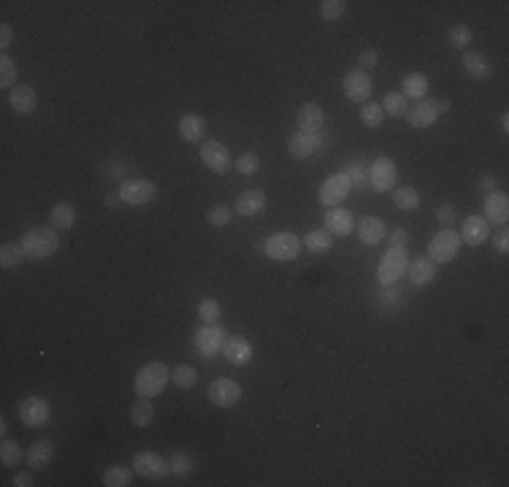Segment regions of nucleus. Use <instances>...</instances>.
<instances>
[{"mask_svg":"<svg viewBox=\"0 0 509 487\" xmlns=\"http://www.w3.org/2000/svg\"><path fill=\"white\" fill-rule=\"evenodd\" d=\"M501 130H504V133H507V130H509V117H507V114L501 117Z\"/></svg>","mask_w":509,"mask_h":487,"instance_id":"nucleus-58","label":"nucleus"},{"mask_svg":"<svg viewBox=\"0 0 509 487\" xmlns=\"http://www.w3.org/2000/svg\"><path fill=\"white\" fill-rule=\"evenodd\" d=\"M436 219H439L442 227H450V225L455 222V206H453V203L439 206V209H436Z\"/></svg>","mask_w":509,"mask_h":487,"instance_id":"nucleus-48","label":"nucleus"},{"mask_svg":"<svg viewBox=\"0 0 509 487\" xmlns=\"http://www.w3.org/2000/svg\"><path fill=\"white\" fill-rule=\"evenodd\" d=\"M301 246H304V241H301L296 233L280 230V233H274V236H268V239L263 241V252H266L271 260H277V263H287V260H296V257H298Z\"/></svg>","mask_w":509,"mask_h":487,"instance_id":"nucleus-3","label":"nucleus"},{"mask_svg":"<svg viewBox=\"0 0 509 487\" xmlns=\"http://www.w3.org/2000/svg\"><path fill=\"white\" fill-rule=\"evenodd\" d=\"M393 203L401 209V211H414L420 206V193L414 187H396L393 190Z\"/></svg>","mask_w":509,"mask_h":487,"instance_id":"nucleus-36","label":"nucleus"},{"mask_svg":"<svg viewBox=\"0 0 509 487\" xmlns=\"http://www.w3.org/2000/svg\"><path fill=\"white\" fill-rule=\"evenodd\" d=\"M380 303L385 306V309H393L396 303H398V290L393 287V285H385L380 292Z\"/></svg>","mask_w":509,"mask_h":487,"instance_id":"nucleus-50","label":"nucleus"},{"mask_svg":"<svg viewBox=\"0 0 509 487\" xmlns=\"http://www.w3.org/2000/svg\"><path fill=\"white\" fill-rule=\"evenodd\" d=\"M460 241L471 244V246H480L487 241L490 236V222H485V217H469L460 227Z\"/></svg>","mask_w":509,"mask_h":487,"instance_id":"nucleus-20","label":"nucleus"},{"mask_svg":"<svg viewBox=\"0 0 509 487\" xmlns=\"http://www.w3.org/2000/svg\"><path fill=\"white\" fill-rule=\"evenodd\" d=\"M350 190H353V184H350L347 173L339 170V173H331V176L323 182L317 198H320V203H323L325 209H333V206H341V200L350 195Z\"/></svg>","mask_w":509,"mask_h":487,"instance_id":"nucleus-7","label":"nucleus"},{"mask_svg":"<svg viewBox=\"0 0 509 487\" xmlns=\"http://www.w3.org/2000/svg\"><path fill=\"white\" fill-rule=\"evenodd\" d=\"M220 314H223V309H220V303H217L214 298L201 301V306H198V317L204 319L206 325H217V322H220Z\"/></svg>","mask_w":509,"mask_h":487,"instance_id":"nucleus-43","label":"nucleus"},{"mask_svg":"<svg viewBox=\"0 0 509 487\" xmlns=\"http://www.w3.org/2000/svg\"><path fill=\"white\" fill-rule=\"evenodd\" d=\"M11 41H14V27L8 22H3L0 24V49H8Z\"/></svg>","mask_w":509,"mask_h":487,"instance_id":"nucleus-52","label":"nucleus"},{"mask_svg":"<svg viewBox=\"0 0 509 487\" xmlns=\"http://www.w3.org/2000/svg\"><path fill=\"white\" fill-rule=\"evenodd\" d=\"M407 276L414 287H426V285H431L433 276H436L433 260L431 257H417L414 263H409L407 266Z\"/></svg>","mask_w":509,"mask_h":487,"instance_id":"nucleus-22","label":"nucleus"},{"mask_svg":"<svg viewBox=\"0 0 509 487\" xmlns=\"http://www.w3.org/2000/svg\"><path fill=\"white\" fill-rule=\"evenodd\" d=\"M341 90H344V95L350 97V100H355V103L369 100V95H371V76H369V71L355 68V71L344 73Z\"/></svg>","mask_w":509,"mask_h":487,"instance_id":"nucleus-13","label":"nucleus"},{"mask_svg":"<svg viewBox=\"0 0 509 487\" xmlns=\"http://www.w3.org/2000/svg\"><path fill=\"white\" fill-rule=\"evenodd\" d=\"M396 179H398V170H396V163L390 157H377L369 168V184L371 190L377 193H387L396 187Z\"/></svg>","mask_w":509,"mask_h":487,"instance_id":"nucleus-9","label":"nucleus"},{"mask_svg":"<svg viewBox=\"0 0 509 487\" xmlns=\"http://www.w3.org/2000/svg\"><path fill=\"white\" fill-rule=\"evenodd\" d=\"M304 246L314 255H325L333 246V239L328 230H309L304 236Z\"/></svg>","mask_w":509,"mask_h":487,"instance_id":"nucleus-32","label":"nucleus"},{"mask_svg":"<svg viewBox=\"0 0 509 487\" xmlns=\"http://www.w3.org/2000/svg\"><path fill=\"white\" fill-rule=\"evenodd\" d=\"M463 68L471 79H490L493 76V63L480 51H466L463 54Z\"/></svg>","mask_w":509,"mask_h":487,"instance_id":"nucleus-26","label":"nucleus"},{"mask_svg":"<svg viewBox=\"0 0 509 487\" xmlns=\"http://www.w3.org/2000/svg\"><path fill=\"white\" fill-rule=\"evenodd\" d=\"M19 420L25 422L27 428H41V425H47L51 417V406L44 401V398H38V395H30L25 398L22 404H19Z\"/></svg>","mask_w":509,"mask_h":487,"instance_id":"nucleus-10","label":"nucleus"},{"mask_svg":"<svg viewBox=\"0 0 509 487\" xmlns=\"http://www.w3.org/2000/svg\"><path fill=\"white\" fill-rule=\"evenodd\" d=\"M171 382L181 390L195 388V382H198V371H195L193 365H177V368L171 371Z\"/></svg>","mask_w":509,"mask_h":487,"instance_id":"nucleus-38","label":"nucleus"},{"mask_svg":"<svg viewBox=\"0 0 509 487\" xmlns=\"http://www.w3.org/2000/svg\"><path fill=\"white\" fill-rule=\"evenodd\" d=\"M168 465H171V474L184 477V474H190V471H193V458H190L187 452H177V455H171V458H168Z\"/></svg>","mask_w":509,"mask_h":487,"instance_id":"nucleus-47","label":"nucleus"},{"mask_svg":"<svg viewBox=\"0 0 509 487\" xmlns=\"http://www.w3.org/2000/svg\"><path fill=\"white\" fill-rule=\"evenodd\" d=\"M133 471L144 479H152V482H160L171 474V465L165 458H160L157 452H150V449H141L136 458H133Z\"/></svg>","mask_w":509,"mask_h":487,"instance_id":"nucleus-6","label":"nucleus"},{"mask_svg":"<svg viewBox=\"0 0 509 487\" xmlns=\"http://www.w3.org/2000/svg\"><path fill=\"white\" fill-rule=\"evenodd\" d=\"M382 111L390 114V117H396V120H404L409 114V103L407 97H404V93H387L385 103H382Z\"/></svg>","mask_w":509,"mask_h":487,"instance_id":"nucleus-33","label":"nucleus"},{"mask_svg":"<svg viewBox=\"0 0 509 487\" xmlns=\"http://www.w3.org/2000/svg\"><path fill=\"white\" fill-rule=\"evenodd\" d=\"M233 168L239 170L241 176H252V173H257V168H260V157H257L255 152H244V154L236 157Z\"/></svg>","mask_w":509,"mask_h":487,"instance_id":"nucleus-42","label":"nucleus"},{"mask_svg":"<svg viewBox=\"0 0 509 487\" xmlns=\"http://www.w3.org/2000/svg\"><path fill=\"white\" fill-rule=\"evenodd\" d=\"M168 376H171L168 365L154 360V363H147L144 368H138L133 388L138 392V398H154V395H160L163 388L168 385Z\"/></svg>","mask_w":509,"mask_h":487,"instance_id":"nucleus-2","label":"nucleus"},{"mask_svg":"<svg viewBox=\"0 0 509 487\" xmlns=\"http://www.w3.org/2000/svg\"><path fill=\"white\" fill-rule=\"evenodd\" d=\"M493 187H496V182H493L490 176H485V179H483V190H485V193H487V195H490V193H496Z\"/></svg>","mask_w":509,"mask_h":487,"instance_id":"nucleus-55","label":"nucleus"},{"mask_svg":"<svg viewBox=\"0 0 509 487\" xmlns=\"http://www.w3.org/2000/svg\"><path fill=\"white\" fill-rule=\"evenodd\" d=\"M117 203H120V193H117V195H114V193L106 195V206H111V209H114Z\"/></svg>","mask_w":509,"mask_h":487,"instance_id":"nucleus-57","label":"nucleus"},{"mask_svg":"<svg viewBox=\"0 0 509 487\" xmlns=\"http://www.w3.org/2000/svg\"><path fill=\"white\" fill-rule=\"evenodd\" d=\"M325 230L331 236H350L355 230V219H353V211L344 209V206H333L325 211Z\"/></svg>","mask_w":509,"mask_h":487,"instance_id":"nucleus-14","label":"nucleus"},{"mask_svg":"<svg viewBox=\"0 0 509 487\" xmlns=\"http://www.w3.org/2000/svg\"><path fill=\"white\" fill-rule=\"evenodd\" d=\"M460 252V236L453 227H442L428 244V257L433 263H450Z\"/></svg>","mask_w":509,"mask_h":487,"instance_id":"nucleus-5","label":"nucleus"},{"mask_svg":"<svg viewBox=\"0 0 509 487\" xmlns=\"http://www.w3.org/2000/svg\"><path fill=\"white\" fill-rule=\"evenodd\" d=\"M377 60H380L377 49H363V51H360V57H357V63H360V71H371V68L377 65Z\"/></svg>","mask_w":509,"mask_h":487,"instance_id":"nucleus-49","label":"nucleus"},{"mask_svg":"<svg viewBox=\"0 0 509 487\" xmlns=\"http://www.w3.org/2000/svg\"><path fill=\"white\" fill-rule=\"evenodd\" d=\"M154 195H157V187L150 179H127L120 187V200L127 206H147L154 200Z\"/></svg>","mask_w":509,"mask_h":487,"instance_id":"nucleus-8","label":"nucleus"},{"mask_svg":"<svg viewBox=\"0 0 509 487\" xmlns=\"http://www.w3.org/2000/svg\"><path fill=\"white\" fill-rule=\"evenodd\" d=\"M471 38H474V33H471V27H466V24H453L450 33H447V41H450V47L453 49L471 47Z\"/></svg>","mask_w":509,"mask_h":487,"instance_id":"nucleus-40","label":"nucleus"},{"mask_svg":"<svg viewBox=\"0 0 509 487\" xmlns=\"http://www.w3.org/2000/svg\"><path fill=\"white\" fill-rule=\"evenodd\" d=\"M17 63L3 51V57H0V87L3 90H14L17 87Z\"/></svg>","mask_w":509,"mask_h":487,"instance_id":"nucleus-37","label":"nucleus"},{"mask_svg":"<svg viewBox=\"0 0 509 487\" xmlns=\"http://www.w3.org/2000/svg\"><path fill=\"white\" fill-rule=\"evenodd\" d=\"M152 417H154L152 398H138V401L130 406V420H133L136 428H147V425L152 422Z\"/></svg>","mask_w":509,"mask_h":487,"instance_id":"nucleus-31","label":"nucleus"},{"mask_svg":"<svg viewBox=\"0 0 509 487\" xmlns=\"http://www.w3.org/2000/svg\"><path fill=\"white\" fill-rule=\"evenodd\" d=\"M49 222H51V227H57V230H71L74 222H76V209H74L71 203L60 200V203L51 209Z\"/></svg>","mask_w":509,"mask_h":487,"instance_id":"nucleus-27","label":"nucleus"},{"mask_svg":"<svg viewBox=\"0 0 509 487\" xmlns=\"http://www.w3.org/2000/svg\"><path fill=\"white\" fill-rule=\"evenodd\" d=\"M8 103H11V109H14L17 114H30V111L35 109L38 97H35V90H33V87L17 84V87L11 90V95H8Z\"/></svg>","mask_w":509,"mask_h":487,"instance_id":"nucleus-25","label":"nucleus"},{"mask_svg":"<svg viewBox=\"0 0 509 487\" xmlns=\"http://www.w3.org/2000/svg\"><path fill=\"white\" fill-rule=\"evenodd\" d=\"M287 152L296 157V160H309L312 152H314V144H312V136H306L301 130H296L290 138H287Z\"/></svg>","mask_w":509,"mask_h":487,"instance_id":"nucleus-30","label":"nucleus"},{"mask_svg":"<svg viewBox=\"0 0 509 487\" xmlns=\"http://www.w3.org/2000/svg\"><path fill=\"white\" fill-rule=\"evenodd\" d=\"M439 117H442V114H439V106H436V100H431V97L426 100V97H423V100H417V103L409 109L407 122L412 125V127H417V130H420V127H428V125H433V122L439 120Z\"/></svg>","mask_w":509,"mask_h":487,"instance_id":"nucleus-15","label":"nucleus"},{"mask_svg":"<svg viewBox=\"0 0 509 487\" xmlns=\"http://www.w3.org/2000/svg\"><path fill=\"white\" fill-rule=\"evenodd\" d=\"M133 479V468L127 465H111L103 471V485L106 487H127Z\"/></svg>","mask_w":509,"mask_h":487,"instance_id":"nucleus-34","label":"nucleus"},{"mask_svg":"<svg viewBox=\"0 0 509 487\" xmlns=\"http://www.w3.org/2000/svg\"><path fill=\"white\" fill-rule=\"evenodd\" d=\"M223 344H225V333L217 325H206L204 330L195 333V346H198V352L206 355V358H214L223 349Z\"/></svg>","mask_w":509,"mask_h":487,"instance_id":"nucleus-16","label":"nucleus"},{"mask_svg":"<svg viewBox=\"0 0 509 487\" xmlns=\"http://www.w3.org/2000/svg\"><path fill=\"white\" fill-rule=\"evenodd\" d=\"M209 401L214 406H223V409H230L241 401V385L233 382V379H214L209 385Z\"/></svg>","mask_w":509,"mask_h":487,"instance_id":"nucleus-12","label":"nucleus"},{"mask_svg":"<svg viewBox=\"0 0 509 487\" xmlns=\"http://www.w3.org/2000/svg\"><path fill=\"white\" fill-rule=\"evenodd\" d=\"M296 120H298V130L306 133V136H312V133H320V130H323L325 111H323L317 103H304V106L298 109Z\"/></svg>","mask_w":509,"mask_h":487,"instance_id":"nucleus-17","label":"nucleus"},{"mask_svg":"<svg viewBox=\"0 0 509 487\" xmlns=\"http://www.w3.org/2000/svg\"><path fill=\"white\" fill-rule=\"evenodd\" d=\"M206 120L201 114H184L181 120H179V136L184 138V141H190V144H195V141H201L206 136Z\"/></svg>","mask_w":509,"mask_h":487,"instance_id":"nucleus-23","label":"nucleus"},{"mask_svg":"<svg viewBox=\"0 0 509 487\" xmlns=\"http://www.w3.org/2000/svg\"><path fill=\"white\" fill-rule=\"evenodd\" d=\"M51 458H54V447H51V441H35V444L27 449L25 461L30 463V468H47Z\"/></svg>","mask_w":509,"mask_h":487,"instance_id":"nucleus-29","label":"nucleus"},{"mask_svg":"<svg viewBox=\"0 0 509 487\" xmlns=\"http://www.w3.org/2000/svg\"><path fill=\"white\" fill-rule=\"evenodd\" d=\"M436 106H439V114H447V111L453 109V103H450V100H436Z\"/></svg>","mask_w":509,"mask_h":487,"instance_id":"nucleus-56","label":"nucleus"},{"mask_svg":"<svg viewBox=\"0 0 509 487\" xmlns=\"http://www.w3.org/2000/svg\"><path fill=\"white\" fill-rule=\"evenodd\" d=\"M201 160L211 173H228L230 166H233L228 146L220 144V141H204L201 144Z\"/></svg>","mask_w":509,"mask_h":487,"instance_id":"nucleus-11","label":"nucleus"},{"mask_svg":"<svg viewBox=\"0 0 509 487\" xmlns=\"http://www.w3.org/2000/svg\"><path fill=\"white\" fill-rule=\"evenodd\" d=\"M401 93L404 97H414V100H423L426 93H428V76H423V73H407L404 76V84H401Z\"/></svg>","mask_w":509,"mask_h":487,"instance_id":"nucleus-28","label":"nucleus"},{"mask_svg":"<svg viewBox=\"0 0 509 487\" xmlns=\"http://www.w3.org/2000/svg\"><path fill=\"white\" fill-rule=\"evenodd\" d=\"M19 244H22L27 257L47 260V257H51V255L60 249V236H57V227H51V225H38V227H30Z\"/></svg>","mask_w":509,"mask_h":487,"instance_id":"nucleus-1","label":"nucleus"},{"mask_svg":"<svg viewBox=\"0 0 509 487\" xmlns=\"http://www.w3.org/2000/svg\"><path fill=\"white\" fill-rule=\"evenodd\" d=\"M407 266H409L407 246H387L380 260V271H377L382 287L385 285H396L407 273Z\"/></svg>","mask_w":509,"mask_h":487,"instance_id":"nucleus-4","label":"nucleus"},{"mask_svg":"<svg viewBox=\"0 0 509 487\" xmlns=\"http://www.w3.org/2000/svg\"><path fill=\"white\" fill-rule=\"evenodd\" d=\"M357 236H360V244L377 246L385 239V222L380 217H363L357 225Z\"/></svg>","mask_w":509,"mask_h":487,"instance_id":"nucleus-24","label":"nucleus"},{"mask_svg":"<svg viewBox=\"0 0 509 487\" xmlns=\"http://www.w3.org/2000/svg\"><path fill=\"white\" fill-rule=\"evenodd\" d=\"M266 209V193L263 190H244L236 198V214L241 217H255Z\"/></svg>","mask_w":509,"mask_h":487,"instance_id":"nucleus-21","label":"nucleus"},{"mask_svg":"<svg viewBox=\"0 0 509 487\" xmlns=\"http://www.w3.org/2000/svg\"><path fill=\"white\" fill-rule=\"evenodd\" d=\"M223 352H225L228 363L233 365H247L252 360V344L244 339V336H230V339H225Z\"/></svg>","mask_w":509,"mask_h":487,"instance_id":"nucleus-19","label":"nucleus"},{"mask_svg":"<svg viewBox=\"0 0 509 487\" xmlns=\"http://www.w3.org/2000/svg\"><path fill=\"white\" fill-rule=\"evenodd\" d=\"M344 8H347V3H344V0H323V3H320V17H323V19H328V22L341 19Z\"/></svg>","mask_w":509,"mask_h":487,"instance_id":"nucleus-46","label":"nucleus"},{"mask_svg":"<svg viewBox=\"0 0 509 487\" xmlns=\"http://www.w3.org/2000/svg\"><path fill=\"white\" fill-rule=\"evenodd\" d=\"M25 257L27 255H25V249H22V244L6 241L0 246V266L3 268H17Z\"/></svg>","mask_w":509,"mask_h":487,"instance_id":"nucleus-35","label":"nucleus"},{"mask_svg":"<svg viewBox=\"0 0 509 487\" xmlns=\"http://www.w3.org/2000/svg\"><path fill=\"white\" fill-rule=\"evenodd\" d=\"M0 461H3V465H8V468H17V465L22 463V449H19V444L11 441V438H3V444H0Z\"/></svg>","mask_w":509,"mask_h":487,"instance_id":"nucleus-39","label":"nucleus"},{"mask_svg":"<svg viewBox=\"0 0 509 487\" xmlns=\"http://www.w3.org/2000/svg\"><path fill=\"white\" fill-rule=\"evenodd\" d=\"M509 219V198L504 193H490L485 198V222L507 225Z\"/></svg>","mask_w":509,"mask_h":487,"instance_id":"nucleus-18","label":"nucleus"},{"mask_svg":"<svg viewBox=\"0 0 509 487\" xmlns=\"http://www.w3.org/2000/svg\"><path fill=\"white\" fill-rule=\"evenodd\" d=\"M382 120H385V111H382L380 103H363L360 106V122L366 127H380Z\"/></svg>","mask_w":509,"mask_h":487,"instance_id":"nucleus-41","label":"nucleus"},{"mask_svg":"<svg viewBox=\"0 0 509 487\" xmlns=\"http://www.w3.org/2000/svg\"><path fill=\"white\" fill-rule=\"evenodd\" d=\"M493 246H496V252H501V255H507L509 252V233H507V225H501V230L493 236Z\"/></svg>","mask_w":509,"mask_h":487,"instance_id":"nucleus-51","label":"nucleus"},{"mask_svg":"<svg viewBox=\"0 0 509 487\" xmlns=\"http://www.w3.org/2000/svg\"><path fill=\"white\" fill-rule=\"evenodd\" d=\"M30 485H33V474L30 471H22V474L14 477V487H30Z\"/></svg>","mask_w":509,"mask_h":487,"instance_id":"nucleus-54","label":"nucleus"},{"mask_svg":"<svg viewBox=\"0 0 509 487\" xmlns=\"http://www.w3.org/2000/svg\"><path fill=\"white\" fill-rule=\"evenodd\" d=\"M407 241H409V236L404 227H396V230L390 233V246H404Z\"/></svg>","mask_w":509,"mask_h":487,"instance_id":"nucleus-53","label":"nucleus"},{"mask_svg":"<svg viewBox=\"0 0 509 487\" xmlns=\"http://www.w3.org/2000/svg\"><path fill=\"white\" fill-rule=\"evenodd\" d=\"M230 217H233V209H230V206H223V203H220V206H211V209L206 211V222L214 225V227H225L230 222Z\"/></svg>","mask_w":509,"mask_h":487,"instance_id":"nucleus-44","label":"nucleus"},{"mask_svg":"<svg viewBox=\"0 0 509 487\" xmlns=\"http://www.w3.org/2000/svg\"><path fill=\"white\" fill-rule=\"evenodd\" d=\"M344 173H347V179H350L353 187H366V184H369V170L363 168L360 160H353V163L344 168Z\"/></svg>","mask_w":509,"mask_h":487,"instance_id":"nucleus-45","label":"nucleus"}]
</instances>
